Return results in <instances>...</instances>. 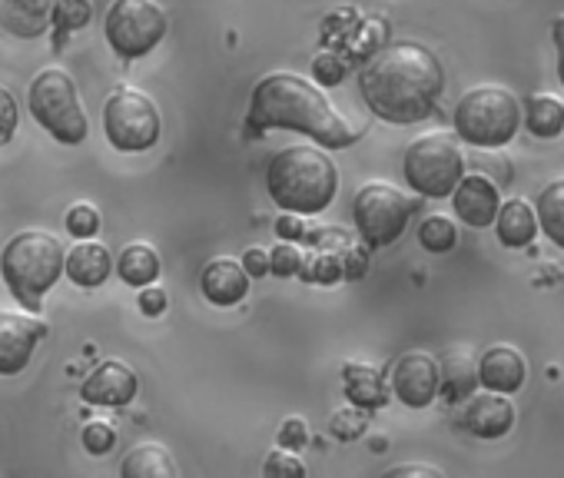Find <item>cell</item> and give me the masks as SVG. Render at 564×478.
<instances>
[{
	"label": "cell",
	"mask_w": 564,
	"mask_h": 478,
	"mask_svg": "<svg viewBox=\"0 0 564 478\" xmlns=\"http://www.w3.org/2000/svg\"><path fill=\"white\" fill-rule=\"evenodd\" d=\"M113 270H117V263H113L110 250L104 243H97L94 236L80 239V243H74L67 253V276H70V283H77L84 290L104 286Z\"/></svg>",
	"instance_id": "obj_19"
},
{
	"label": "cell",
	"mask_w": 564,
	"mask_h": 478,
	"mask_svg": "<svg viewBox=\"0 0 564 478\" xmlns=\"http://www.w3.org/2000/svg\"><path fill=\"white\" fill-rule=\"evenodd\" d=\"M346 70H349V64H346L343 57H336V54H319V57L313 61V77H316L323 87H336V84H343Z\"/></svg>",
	"instance_id": "obj_34"
},
{
	"label": "cell",
	"mask_w": 564,
	"mask_h": 478,
	"mask_svg": "<svg viewBox=\"0 0 564 478\" xmlns=\"http://www.w3.org/2000/svg\"><path fill=\"white\" fill-rule=\"evenodd\" d=\"M524 127L538 140H554L564 130V100L554 94H531L524 100Z\"/></svg>",
	"instance_id": "obj_24"
},
{
	"label": "cell",
	"mask_w": 564,
	"mask_h": 478,
	"mask_svg": "<svg viewBox=\"0 0 564 478\" xmlns=\"http://www.w3.org/2000/svg\"><path fill=\"white\" fill-rule=\"evenodd\" d=\"M452 209L462 222L485 229L498 219L501 209V193H498V180H491L488 173H468L462 176V183L452 193Z\"/></svg>",
	"instance_id": "obj_14"
},
{
	"label": "cell",
	"mask_w": 564,
	"mask_h": 478,
	"mask_svg": "<svg viewBox=\"0 0 564 478\" xmlns=\"http://www.w3.org/2000/svg\"><path fill=\"white\" fill-rule=\"evenodd\" d=\"M249 273L239 260L232 257H216L203 267L199 273V290L213 306H236L249 293Z\"/></svg>",
	"instance_id": "obj_16"
},
{
	"label": "cell",
	"mask_w": 564,
	"mask_h": 478,
	"mask_svg": "<svg viewBox=\"0 0 564 478\" xmlns=\"http://www.w3.org/2000/svg\"><path fill=\"white\" fill-rule=\"evenodd\" d=\"M31 113L34 120L61 143H84L87 140V113L80 104V90L77 80L64 70V67H44L37 70V77L31 80V94H28Z\"/></svg>",
	"instance_id": "obj_6"
},
{
	"label": "cell",
	"mask_w": 564,
	"mask_h": 478,
	"mask_svg": "<svg viewBox=\"0 0 564 478\" xmlns=\"http://www.w3.org/2000/svg\"><path fill=\"white\" fill-rule=\"evenodd\" d=\"M495 229H498V239L501 247L508 250H524L531 239L538 236L541 222H538V209L528 203V199H508L501 203L498 209V219H495Z\"/></svg>",
	"instance_id": "obj_21"
},
{
	"label": "cell",
	"mask_w": 564,
	"mask_h": 478,
	"mask_svg": "<svg viewBox=\"0 0 564 478\" xmlns=\"http://www.w3.org/2000/svg\"><path fill=\"white\" fill-rule=\"evenodd\" d=\"M265 130H296L326 150H346L359 140V130L333 107L323 84L290 70L265 74L252 87L246 133L259 137Z\"/></svg>",
	"instance_id": "obj_1"
},
{
	"label": "cell",
	"mask_w": 564,
	"mask_h": 478,
	"mask_svg": "<svg viewBox=\"0 0 564 478\" xmlns=\"http://www.w3.org/2000/svg\"><path fill=\"white\" fill-rule=\"evenodd\" d=\"M265 189L279 209L316 216L333 206L339 193V170L326 153V146L293 143L269 156Z\"/></svg>",
	"instance_id": "obj_3"
},
{
	"label": "cell",
	"mask_w": 564,
	"mask_h": 478,
	"mask_svg": "<svg viewBox=\"0 0 564 478\" xmlns=\"http://www.w3.org/2000/svg\"><path fill=\"white\" fill-rule=\"evenodd\" d=\"M303 276L313 280V283L333 286V283L346 280V263H343V257H336V253H316L313 260H306Z\"/></svg>",
	"instance_id": "obj_31"
},
{
	"label": "cell",
	"mask_w": 564,
	"mask_h": 478,
	"mask_svg": "<svg viewBox=\"0 0 564 478\" xmlns=\"http://www.w3.org/2000/svg\"><path fill=\"white\" fill-rule=\"evenodd\" d=\"M392 392L409 409H429L442 395V362L412 349L392 362Z\"/></svg>",
	"instance_id": "obj_11"
},
{
	"label": "cell",
	"mask_w": 564,
	"mask_h": 478,
	"mask_svg": "<svg viewBox=\"0 0 564 478\" xmlns=\"http://www.w3.org/2000/svg\"><path fill=\"white\" fill-rule=\"evenodd\" d=\"M57 0H0V28L14 37H44L54 24Z\"/></svg>",
	"instance_id": "obj_18"
},
{
	"label": "cell",
	"mask_w": 564,
	"mask_h": 478,
	"mask_svg": "<svg viewBox=\"0 0 564 478\" xmlns=\"http://www.w3.org/2000/svg\"><path fill=\"white\" fill-rule=\"evenodd\" d=\"M409 475H425V478H442V468L435 465H395L386 471V478H409Z\"/></svg>",
	"instance_id": "obj_42"
},
{
	"label": "cell",
	"mask_w": 564,
	"mask_h": 478,
	"mask_svg": "<svg viewBox=\"0 0 564 478\" xmlns=\"http://www.w3.org/2000/svg\"><path fill=\"white\" fill-rule=\"evenodd\" d=\"M90 18H94V0H57L54 8V28L61 34H74L87 28Z\"/></svg>",
	"instance_id": "obj_28"
},
{
	"label": "cell",
	"mask_w": 564,
	"mask_h": 478,
	"mask_svg": "<svg viewBox=\"0 0 564 478\" xmlns=\"http://www.w3.org/2000/svg\"><path fill=\"white\" fill-rule=\"evenodd\" d=\"M366 409H343V412H336L333 415V435L336 438H359L362 432H366V415H362Z\"/></svg>",
	"instance_id": "obj_36"
},
{
	"label": "cell",
	"mask_w": 564,
	"mask_h": 478,
	"mask_svg": "<svg viewBox=\"0 0 564 478\" xmlns=\"http://www.w3.org/2000/svg\"><path fill=\"white\" fill-rule=\"evenodd\" d=\"M551 37H554V47H557V80L564 84V14L551 21Z\"/></svg>",
	"instance_id": "obj_43"
},
{
	"label": "cell",
	"mask_w": 564,
	"mask_h": 478,
	"mask_svg": "<svg viewBox=\"0 0 564 478\" xmlns=\"http://www.w3.org/2000/svg\"><path fill=\"white\" fill-rule=\"evenodd\" d=\"M359 90L379 120L409 127L435 113L445 90V70L425 44L402 41L379 51L359 70Z\"/></svg>",
	"instance_id": "obj_2"
},
{
	"label": "cell",
	"mask_w": 564,
	"mask_h": 478,
	"mask_svg": "<svg viewBox=\"0 0 564 478\" xmlns=\"http://www.w3.org/2000/svg\"><path fill=\"white\" fill-rule=\"evenodd\" d=\"M402 173L405 183L429 199L452 196L465 176V153L458 146V133H425L412 140L402 153Z\"/></svg>",
	"instance_id": "obj_7"
},
{
	"label": "cell",
	"mask_w": 564,
	"mask_h": 478,
	"mask_svg": "<svg viewBox=\"0 0 564 478\" xmlns=\"http://www.w3.org/2000/svg\"><path fill=\"white\" fill-rule=\"evenodd\" d=\"M343 382H346V395L352 405L359 409H382L389 402V385L382 379V372L369 362H346L343 369Z\"/></svg>",
	"instance_id": "obj_22"
},
{
	"label": "cell",
	"mask_w": 564,
	"mask_h": 478,
	"mask_svg": "<svg viewBox=\"0 0 564 478\" xmlns=\"http://www.w3.org/2000/svg\"><path fill=\"white\" fill-rule=\"evenodd\" d=\"M140 379L123 359H104L94 366V372L80 382V399L87 405H107L123 409L137 399Z\"/></svg>",
	"instance_id": "obj_13"
},
{
	"label": "cell",
	"mask_w": 564,
	"mask_h": 478,
	"mask_svg": "<svg viewBox=\"0 0 564 478\" xmlns=\"http://www.w3.org/2000/svg\"><path fill=\"white\" fill-rule=\"evenodd\" d=\"M137 306H140L143 316H160V313H166V306H170L166 290H160V286H153V283L143 286L140 296H137Z\"/></svg>",
	"instance_id": "obj_39"
},
{
	"label": "cell",
	"mask_w": 564,
	"mask_h": 478,
	"mask_svg": "<svg viewBox=\"0 0 564 478\" xmlns=\"http://www.w3.org/2000/svg\"><path fill=\"white\" fill-rule=\"evenodd\" d=\"M538 222H541V232L551 239L554 247L564 250V176L551 180L541 193H538Z\"/></svg>",
	"instance_id": "obj_26"
},
{
	"label": "cell",
	"mask_w": 564,
	"mask_h": 478,
	"mask_svg": "<svg viewBox=\"0 0 564 478\" xmlns=\"http://www.w3.org/2000/svg\"><path fill=\"white\" fill-rule=\"evenodd\" d=\"M117 273H120V280H123L127 286L143 290V286L156 283V276H160V257H156V250L147 247V243H130V247H123V253L117 257Z\"/></svg>",
	"instance_id": "obj_25"
},
{
	"label": "cell",
	"mask_w": 564,
	"mask_h": 478,
	"mask_svg": "<svg viewBox=\"0 0 564 478\" xmlns=\"http://www.w3.org/2000/svg\"><path fill=\"white\" fill-rule=\"evenodd\" d=\"M275 236H279V239H286V243H296V239H303V236H306L303 216H300V213H282V216L275 219Z\"/></svg>",
	"instance_id": "obj_40"
},
{
	"label": "cell",
	"mask_w": 564,
	"mask_h": 478,
	"mask_svg": "<svg viewBox=\"0 0 564 478\" xmlns=\"http://www.w3.org/2000/svg\"><path fill=\"white\" fill-rule=\"evenodd\" d=\"M80 442L90 455H107L117 445V428L107 419H90L80 432Z\"/></svg>",
	"instance_id": "obj_32"
},
{
	"label": "cell",
	"mask_w": 564,
	"mask_h": 478,
	"mask_svg": "<svg viewBox=\"0 0 564 478\" xmlns=\"http://www.w3.org/2000/svg\"><path fill=\"white\" fill-rule=\"evenodd\" d=\"M104 133L120 153H143L156 146L163 120L153 97L137 87H117L104 104Z\"/></svg>",
	"instance_id": "obj_8"
},
{
	"label": "cell",
	"mask_w": 564,
	"mask_h": 478,
	"mask_svg": "<svg viewBox=\"0 0 564 478\" xmlns=\"http://www.w3.org/2000/svg\"><path fill=\"white\" fill-rule=\"evenodd\" d=\"M64 226H67L70 236L90 239V236L100 232V209L94 203H84V199L80 203H70L67 213H64Z\"/></svg>",
	"instance_id": "obj_29"
},
{
	"label": "cell",
	"mask_w": 564,
	"mask_h": 478,
	"mask_svg": "<svg viewBox=\"0 0 564 478\" xmlns=\"http://www.w3.org/2000/svg\"><path fill=\"white\" fill-rule=\"evenodd\" d=\"M419 243L429 250V253H448L455 250L458 243V229L448 216H429L422 226H419Z\"/></svg>",
	"instance_id": "obj_27"
},
{
	"label": "cell",
	"mask_w": 564,
	"mask_h": 478,
	"mask_svg": "<svg viewBox=\"0 0 564 478\" xmlns=\"http://www.w3.org/2000/svg\"><path fill=\"white\" fill-rule=\"evenodd\" d=\"M369 243L362 239V243H349L346 247V257H343V263H346V280H359V276H366V267H369Z\"/></svg>",
	"instance_id": "obj_38"
},
{
	"label": "cell",
	"mask_w": 564,
	"mask_h": 478,
	"mask_svg": "<svg viewBox=\"0 0 564 478\" xmlns=\"http://www.w3.org/2000/svg\"><path fill=\"white\" fill-rule=\"evenodd\" d=\"M67 273V253L51 229H21L0 253V276L24 309L41 313L44 296Z\"/></svg>",
	"instance_id": "obj_4"
},
{
	"label": "cell",
	"mask_w": 564,
	"mask_h": 478,
	"mask_svg": "<svg viewBox=\"0 0 564 478\" xmlns=\"http://www.w3.org/2000/svg\"><path fill=\"white\" fill-rule=\"evenodd\" d=\"M415 213V203L392 183L386 180H372L366 183L356 199H352V219H356V229L359 236L372 250H382V247H392L395 239L405 232L409 219Z\"/></svg>",
	"instance_id": "obj_9"
},
{
	"label": "cell",
	"mask_w": 564,
	"mask_h": 478,
	"mask_svg": "<svg viewBox=\"0 0 564 478\" xmlns=\"http://www.w3.org/2000/svg\"><path fill=\"white\" fill-rule=\"evenodd\" d=\"M120 471L127 478H176L180 465L173 461L170 448L160 442H140L127 452V458L120 461Z\"/></svg>",
	"instance_id": "obj_23"
},
{
	"label": "cell",
	"mask_w": 564,
	"mask_h": 478,
	"mask_svg": "<svg viewBox=\"0 0 564 478\" xmlns=\"http://www.w3.org/2000/svg\"><path fill=\"white\" fill-rule=\"evenodd\" d=\"M306 442H310V425H306V419H300V415H290L286 422L279 425V445H282V448L300 452Z\"/></svg>",
	"instance_id": "obj_37"
},
{
	"label": "cell",
	"mask_w": 564,
	"mask_h": 478,
	"mask_svg": "<svg viewBox=\"0 0 564 478\" xmlns=\"http://www.w3.org/2000/svg\"><path fill=\"white\" fill-rule=\"evenodd\" d=\"M478 376H481V385L485 389L511 395V392H518L524 385L528 362H524V356L514 346H491L478 359Z\"/></svg>",
	"instance_id": "obj_17"
},
{
	"label": "cell",
	"mask_w": 564,
	"mask_h": 478,
	"mask_svg": "<svg viewBox=\"0 0 564 478\" xmlns=\"http://www.w3.org/2000/svg\"><path fill=\"white\" fill-rule=\"evenodd\" d=\"M438 362H442V395L448 402H465L468 395H475V389L481 385V376H478V359L471 349L455 346Z\"/></svg>",
	"instance_id": "obj_20"
},
{
	"label": "cell",
	"mask_w": 564,
	"mask_h": 478,
	"mask_svg": "<svg viewBox=\"0 0 564 478\" xmlns=\"http://www.w3.org/2000/svg\"><path fill=\"white\" fill-rule=\"evenodd\" d=\"M21 127V110H18V97L8 90V87H0V146L11 143L14 133Z\"/></svg>",
	"instance_id": "obj_33"
},
{
	"label": "cell",
	"mask_w": 564,
	"mask_h": 478,
	"mask_svg": "<svg viewBox=\"0 0 564 478\" xmlns=\"http://www.w3.org/2000/svg\"><path fill=\"white\" fill-rule=\"evenodd\" d=\"M51 326L37 313L0 309V376H18L28 369L41 339H47Z\"/></svg>",
	"instance_id": "obj_12"
},
{
	"label": "cell",
	"mask_w": 564,
	"mask_h": 478,
	"mask_svg": "<svg viewBox=\"0 0 564 478\" xmlns=\"http://www.w3.org/2000/svg\"><path fill=\"white\" fill-rule=\"evenodd\" d=\"M303 267H306V257L296 243H286V239H282V243L272 247V253H269V273L272 276L290 280V276L303 273Z\"/></svg>",
	"instance_id": "obj_30"
},
{
	"label": "cell",
	"mask_w": 564,
	"mask_h": 478,
	"mask_svg": "<svg viewBox=\"0 0 564 478\" xmlns=\"http://www.w3.org/2000/svg\"><path fill=\"white\" fill-rule=\"evenodd\" d=\"M166 11L156 0H113L104 21L107 44L123 61L147 57L166 37Z\"/></svg>",
	"instance_id": "obj_10"
},
{
	"label": "cell",
	"mask_w": 564,
	"mask_h": 478,
	"mask_svg": "<svg viewBox=\"0 0 564 478\" xmlns=\"http://www.w3.org/2000/svg\"><path fill=\"white\" fill-rule=\"evenodd\" d=\"M262 475H306V461L300 455H293L290 448H279L265 458Z\"/></svg>",
	"instance_id": "obj_35"
},
{
	"label": "cell",
	"mask_w": 564,
	"mask_h": 478,
	"mask_svg": "<svg viewBox=\"0 0 564 478\" xmlns=\"http://www.w3.org/2000/svg\"><path fill=\"white\" fill-rule=\"evenodd\" d=\"M462 425L475 438H501L514 428V405L505 392H491V389L475 392L465 399Z\"/></svg>",
	"instance_id": "obj_15"
},
{
	"label": "cell",
	"mask_w": 564,
	"mask_h": 478,
	"mask_svg": "<svg viewBox=\"0 0 564 478\" xmlns=\"http://www.w3.org/2000/svg\"><path fill=\"white\" fill-rule=\"evenodd\" d=\"M242 267H246V273H249L252 280H259V276L269 273V253H265L262 247H252V250H246Z\"/></svg>",
	"instance_id": "obj_41"
},
{
	"label": "cell",
	"mask_w": 564,
	"mask_h": 478,
	"mask_svg": "<svg viewBox=\"0 0 564 478\" xmlns=\"http://www.w3.org/2000/svg\"><path fill=\"white\" fill-rule=\"evenodd\" d=\"M521 110L524 104H518V97L508 87L498 84L471 87L455 104V133L458 140L478 150L508 146L521 127Z\"/></svg>",
	"instance_id": "obj_5"
}]
</instances>
